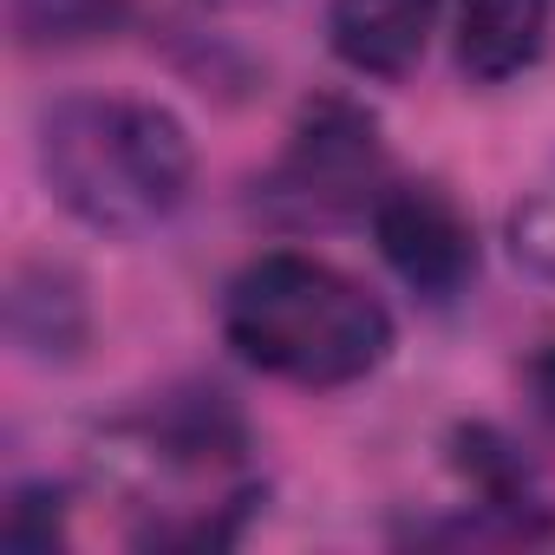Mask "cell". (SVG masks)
<instances>
[{"mask_svg": "<svg viewBox=\"0 0 555 555\" xmlns=\"http://www.w3.org/2000/svg\"><path fill=\"white\" fill-rule=\"evenodd\" d=\"M40 170L60 209L105 235H144L190 196L196 151L177 112L144 99H66L40 125Z\"/></svg>", "mask_w": 555, "mask_h": 555, "instance_id": "cell-2", "label": "cell"}, {"mask_svg": "<svg viewBox=\"0 0 555 555\" xmlns=\"http://www.w3.org/2000/svg\"><path fill=\"white\" fill-rule=\"evenodd\" d=\"M444 0H334L327 8V40L340 66L366 79H399L418 66Z\"/></svg>", "mask_w": 555, "mask_h": 555, "instance_id": "cell-5", "label": "cell"}, {"mask_svg": "<svg viewBox=\"0 0 555 555\" xmlns=\"http://www.w3.org/2000/svg\"><path fill=\"white\" fill-rule=\"evenodd\" d=\"M386 190V157H379V131L366 112L327 99L301 118L282 170H274V203H288L295 216L334 222L353 209H373Z\"/></svg>", "mask_w": 555, "mask_h": 555, "instance_id": "cell-3", "label": "cell"}, {"mask_svg": "<svg viewBox=\"0 0 555 555\" xmlns=\"http://www.w3.org/2000/svg\"><path fill=\"white\" fill-rule=\"evenodd\" d=\"M548 40V0H464L457 14V66L483 86L516 79L535 66Z\"/></svg>", "mask_w": 555, "mask_h": 555, "instance_id": "cell-6", "label": "cell"}, {"mask_svg": "<svg viewBox=\"0 0 555 555\" xmlns=\"http://www.w3.org/2000/svg\"><path fill=\"white\" fill-rule=\"evenodd\" d=\"M125 14V0H21V34L27 40H86L105 34Z\"/></svg>", "mask_w": 555, "mask_h": 555, "instance_id": "cell-8", "label": "cell"}, {"mask_svg": "<svg viewBox=\"0 0 555 555\" xmlns=\"http://www.w3.org/2000/svg\"><path fill=\"white\" fill-rule=\"evenodd\" d=\"M509 255L529 274L555 282V164L516 196V209H509Z\"/></svg>", "mask_w": 555, "mask_h": 555, "instance_id": "cell-7", "label": "cell"}, {"mask_svg": "<svg viewBox=\"0 0 555 555\" xmlns=\"http://www.w3.org/2000/svg\"><path fill=\"white\" fill-rule=\"evenodd\" d=\"M222 334L248 366L314 392L353 386L392 353V314L353 274L288 248L248 261L229 282Z\"/></svg>", "mask_w": 555, "mask_h": 555, "instance_id": "cell-1", "label": "cell"}, {"mask_svg": "<svg viewBox=\"0 0 555 555\" xmlns=\"http://www.w3.org/2000/svg\"><path fill=\"white\" fill-rule=\"evenodd\" d=\"M373 235H379V255L392 261V274L425 301H451L477 274L470 216L438 183H386L373 203Z\"/></svg>", "mask_w": 555, "mask_h": 555, "instance_id": "cell-4", "label": "cell"}]
</instances>
